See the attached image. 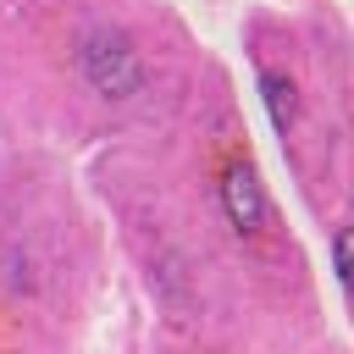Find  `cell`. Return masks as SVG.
<instances>
[{"instance_id":"3957f363","label":"cell","mask_w":354,"mask_h":354,"mask_svg":"<svg viewBox=\"0 0 354 354\" xmlns=\"http://www.w3.org/2000/svg\"><path fill=\"white\" fill-rule=\"evenodd\" d=\"M260 94H266V111H271V122H277V133H293L299 127V88L282 77V72H260Z\"/></svg>"},{"instance_id":"6da1fadb","label":"cell","mask_w":354,"mask_h":354,"mask_svg":"<svg viewBox=\"0 0 354 354\" xmlns=\"http://www.w3.org/2000/svg\"><path fill=\"white\" fill-rule=\"evenodd\" d=\"M77 72H83V83L88 88H100L105 100H133L138 88H144V61H138V50L122 39V33H88L83 44H77Z\"/></svg>"},{"instance_id":"7a4b0ae2","label":"cell","mask_w":354,"mask_h":354,"mask_svg":"<svg viewBox=\"0 0 354 354\" xmlns=\"http://www.w3.org/2000/svg\"><path fill=\"white\" fill-rule=\"evenodd\" d=\"M221 205H227L232 227L249 232V238L271 221V199H266V183H260L254 166H227V177H221Z\"/></svg>"},{"instance_id":"277c9868","label":"cell","mask_w":354,"mask_h":354,"mask_svg":"<svg viewBox=\"0 0 354 354\" xmlns=\"http://www.w3.org/2000/svg\"><path fill=\"white\" fill-rule=\"evenodd\" d=\"M332 260H337V282L348 288V260H354V238H348V227L337 232V249H332Z\"/></svg>"}]
</instances>
